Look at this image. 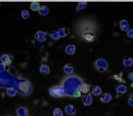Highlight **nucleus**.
I'll list each match as a JSON object with an SVG mask.
<instances>
[{"mask_svg": "<svg viewBox=\"0 0 133 116\" xmlns=\"http://www.w3.org/2000/svg\"><path fill=\"white\" fill-rule=\"evenodd\" d=\"M64 112L68 116H72L76 114V109L72 104H67L64 108Z\"/></svg>", "mask_w": 133, "mask_h": 116, "instance_id": "8", "label": "nucleus"}, {"mask_svg": "<svg viewBox=\"0 0 133 116\" xmlns=\"http://www.w3.org/2000/svg\"><path fill=\"white\" fill-rule=\"evenodd\" d=\"M50 96L54 97V98H60L66 95L65 89L63 86H53L49 89Z\"/></svg>", "mask_w": 133, "mask_h": 116, "instance_id": "2", "label": "nucleus"}, {"mask_svg": "<svg viewBox=\"0 0 133 116\" xmlns=\"http://www.w3.org/2000/svg\"><path fill=\"white\" fill-rule=\"evenodd\" d=\"M88 3L87 2H79L77 4V7H76V11H82L87 7Z\"/></svg>", "mask_w": 133, "mask_h": 116, "instance_id": "22", "label": "nucleus"}, {"mask_svg": "<svg viewBox=\"0 0 133 116\" xmlns=\"http://www.w3.org/2000/svg\"><path fill=\"white\" fill-rule=\"evenodd\" d=\"M57 33L59 34L60 38H61V37H65V36H67V35H68L69 30L67 28H65V27H61V28L58 29Z\"/></svg>", "mask_w": 133, "mask_h": 116, "instance_id": "21", "label": "nucleus"}, {"mask_svg": "<svg viewBox=\"0 0 133 116\" xmlns=\"http://www.w3.org/2000/svg\"><path fill=\"white\" fill-rule=\"evenodd\" d=\"M130 86H131V87L133 88V82H132V83H131V85H130Z\"/></svg>", "mask_w": 133, "mask_h": 116, "instance_id": "32", "label": "nucleus"}, {"mask_svg": "<svg viewBox=\"0 0 133 116\" xmlns=\"http://www.w3.org/2000/svg\"><path fill=\"white\" fill-rule=\"evenodd\" d=\"M16 115L17 116H29L28 111L25 107L24 106H20L16 109Z\"/></svg>", "mask_w": 133, "mask_h": 116, "instance_id": "13", "label": "nucleus"}, {"mask_svg": "<svg viewBox=\"0 0 133 116\" xmlns=\"http://www.w3.org/2000/svg\"><path fill=\"white\" fill-rule=\"evenodd\" d=\"M6 94L10 97H14L16 95V90L14 87H8L6 89Z\"/></svg>", "mask_w": 133, "mask_h": 116, "instance_id": "23", "label": "nucleus"}, {"mask_svg": "<svg viewBox=\"0 0 133 116\" xmlns=\"http://www.w3.org/2000/svg\"><path fill=\"white\" fill-rule=\"evenodd\" d=\"M18 88H19L20 93L24 95H28L32 91V85L29 83V81H27V80L20 83L19 85H18Z\"/></svg>", "mask_w": 133, "mask_h": 116, "instance_id": "4", "label": "nucleus"}, {"mask_svg": "<svg viewBox=\"0 0 133 116\" xmlns=\"http://www.w3.org/2000/svg\"><path fill=\"white\" fill-rule=\"evenodd\" d=\"M79 92L81 94H88L90 93V90H91V87L88 83H82L81 85L79 86Z\"/></svg>", "mask_w": 133, "mask_h": 116, "instance_id": "7", "label": "nucleus"}, {"mask_svg": "<svg viewBox=\"0 0 133 116\" xmlns=\"http://www.w3.org/2000/svg\"><path fill=\"white\" fill-rule=\"evenodd\" d=\"M128 104L130 106V107H133V93L129 97V100H128Z\"/></svg>", "mask_w": 133, "mask_h": 116, "instance_id": "28", "label": "nucleus"}, {"mask_svg": "<svg viewBox=\"0 0 133 116\" xmlns=\"http://www.w3.org/2000/svg\"><path fill=\"white\" fill-rule=\"evenodd\" d=\"M21 16L23 19H28V18L30 17V13L29 11L26 10V9H24V10L21 11Z\"/></svg>", "mask_w": 133, "mask_h": 116, "instance_id": "25", "label": "nucleus"}, {"mask_svg": "<svg viewBox=\"0 0 133 116\" xmlns=\"http://www.w3.org/2000/svg\"><path fill=\"white\" fill-rule=\"evenodd\" d=\"M63 73L66 74H68V75H70V74H74V67L72 66L71 63H67V65H65L64 66H63Z\"/></svg>", "mask_w": 133, "mask_h": 116, "instance_id": "15", "label": "nucleus"}, {"mask_svg": "<svg viewBox=\"0 0 133 116\" xmlns=\"http://www.w3.org/2000/svg\"><path fill=\"white\" fill-rule=\"evenodd\" d=\"M102 94V89L100 86H94L93 89L91 90V95L94 96H100Z\"/></svg>", "mask_w": 133, "mask_h": 116, "instance_id": "20", "label": "nucleus"}, {"mask_svg": "<svg viewBox=\"0 0 133 116\" xmlns=\"http://www.w3.org/2000/svg\"><path fill=\"white\" fill-rule=\"evenodd\" d=\"M50 71H51L50 66L48 65H46V63H43L39 67V72L42 74H44V75H48L50 74Z\"/></svg>", "mask_w": 133, "mask_h": 116, "instance_id": "11", "label": "nucleus"}, {"mask_svg": "<svg viewBox=\"0 0 133 116\" xmlns=\"http://www.w3.org/2000/svg\"><path fill=\"white\" fill-rule=\"evenodd\" d=\"M30 8H31L32 11H38L39 8H40V3L39 2H32L30 4Z\"/></svg>", "mask_w": 133, "mask_h": 116, "instance_id": "24", "label": "nucleus"}, {"mask_svg": "<svg viewBox=\"0 0 133 116\" xmlns=\"http://www.w3.org/2000/svg\"><path fill=\"white\" fill-rule=\"evenodd\" d=\"M7 116H11V115H7Z\"/></svg>", "mask_w": 133, "mask_h": 116, "instance_id": "33", "label": "nucleus"}, {"mask_svg": "<svg viewBox=\"0 0 133 116\" xmlns=\"http://www.w3.org/2000/svg\"><path fill=\"white\" fill-rule=\"evenodd\" d=\"M82 80L79 77H70L66 78L63 85H62L65 89L66 95H70L72 97H80L81 93L79 92V86L82 83Z\"/></svg>", "mask_w": 133, "mask_h": 116, "instance_id": "1", "label": "nucleus"}, {"mask_svg": "<svg viewBox=\"0 0 133 116\" xmlns=\"http://www.w3.org/2000/svg\"><path fill=\"white\" fill-rule=\"evenodd\" d=\"M111 100H112V95L110 93H105L101 97V102L102 104H109Z\"/></svg>", "mask_w": 133, "mask_h": 116, "instance_id": "16", "label": "nucleus"}, {"mask_svg": "<svg viewBox=\"0 0 133 116\" xmlns=\"http://www.w3.org/2000/svg\"><path fill=\"white\" fill-rule=\"evenodd\" d=\"M50 37H51V39H52V40H54V41H57V40H59V39H60L59 34L57 33V31L53 32V33L50 34Z\"/></svg>", "mask_w": 133, "mask_h": 116, "instance_id": "27", "label": "nucleus"}, {"mask_svg": "<svg viewBox=\"0 0 133 116\" xmlns=\"http://www.w3.org/2000/svg\"><path fill=\"white\" fill-rule=\"evenodd\" d=\"M127 91H128V88L124 85H119L116 87V92L119 94H124V93H127Z\"/></svg>", "mask_w": 133, "mask_h": 116, "instance_id": "18", "label": "nucleus"}, {"mask_svg": "<svg viewBox=\"0 0 133 116\" xmlns=\"http://www.w3.org/2000/svg\"><path fill=\"white\" fill-rule=\"evenodd\" d=\"M0 63H2L3 65H5V66H9L12 63V60L9 55L7 54H4L0 56Z\"/></svg>", "mask_w": 133, "mask_h": 116, "instance_id": "6", "label": "nucleus"}, {"mask_svg": "<svg viewBox=\"0 0 133 116\" xmlns=\"http://www.w3.org/2000/svg\"><path fill=\"white\" fill-rule=\"evenodd\" d=\"M127 35H128V37H130V38H133V28L129 29L128 31H127Z\"/></svg>", "mask_w": 133, "mask_h": 116, "instance_id": "29", "label": "nucleus"}, {"mask_svg": "<svg viewBox=\"0 0 133 116\" xmlns=\"http://www.w3.org/2000/svg\"><path fill=\"white\" fill-rule=\"evenodd\" d=\"M119 28L121 29V31L127 32L130 29V23L125 19L121 20V22H119Z\"/></svg>", "mask_w": 133, "mask_h": 116, "instance_id": "14", "label": "nucleus"}, {"mask_svg": "<svg viewBox=\"0 0 133 116\" xmlns=\"http://www.w3.org/2000/svg\"><path fill=\"white\" fill-rule=\"evenodd\" d=\"M82 39H83L85 42H88V43L92 42L95 39L94 34L91 33V32H85V33L82 34Z\"/></svg>", "mask_w": 133, "mask_h": 116, "instance_id": "9", "label": "nucleus"}, {"mask_svg": "<svg viewBox=\"0 0 133 116\" xmlns=\"http://www.w3.org/2000/svg\"><path fill=\"white\" fill-rule=\"evenodd\" d=\"M128 77H129V80H130L131 82H133V72H131V73H130V74H129Z\"/></svg>", "mask_w": 133, "mask_h": 116, "instance_id": "31", "label": "nucleus"}, {"mask_svg": "<svg viewBox=\"0 0 133 116\" xmlns=\"http://www.w3.org/2000/svg\"><path fill=\"white\" fill-rule=\"evenodd\" d=\"M53 115L54 116H63V113L62 111V109L60 108H54V112H53Z\"/></svg>", "mask_w": 133, "mask_h": 116, "instance_id": "26", "label": "nucleus"}, {"mask_svg": "<svg viewBox=\"0 0 133 116\" xmlns=\"http://www.w3.org/2000/svg\"><path fill=\"white\" fill-rule=\"evenodd\" d=\"M109 63L104 58H99L95 61L94 63V67L98 72L100 73H104L108 69Z\"/></svg>", "mask_w": 133, "mask_h": 116, "instance_id": "3", "label": "nucleus"}, {"mask_svg": "<svg viewBox=\"0 0 133 116\" xmlns=\"http://www.w3.org/2000/svg\"><path fill=\"white\" fill-rule=\"evenodd\" d=\"M65 51V54L68 55H72L75 54V51H76V46H74V44H68V46L65 47L64 49Z\"/></svg>", "mask_w": 133, "mask_h": 116, "instance_id": "12", "label": "nucleus"}, {"mask_svg": "<svg viewBox=\"0 0 133 116\" xmlns=\"http://www.w3.org/2000/svg\"><path fill=\"white\" fill-rule=\"evenodd\" d=\"M46 32H44V31H37L35 35V38L36 39L38 42L40 43H44L46 41Z\"/></svg>", "mask_w": 133, "mask_h": 116, "instance_id": "5", "label": "nucleus"}, {"mask_svg": "<svg viewBox=\"0 0 133 116\" xmlns=\"http://www.w3.org/2000/svg\"><path fill=\"white\" fill-rule=\"evenodd\" d=\"M5 69H6V66H5V65H3L2 63H0V73L5 72Z\"/></svg>", "mask_w": 133, "mask_h": 116, "instance_id": "30", "label": "nucleus"}, {"mask_svg": "<svg viewBox=\"0 0 133 116\" xmlns=\"http://www.w3.org/2000/svg\"><path fill=\"white\" fill-rule=\"evenodd\" d=\"M122 65H124L125 67L129 68V67H131L133 65V59L131 57H126L123 59L122 61Z\"/></svg>", "mask_w": 133, "mask_h": 116, "instance_id": "19", "label": "nucleus"}, {"mask_svg": "<svg viewBox=\"0 0 133 116\" xmlns=\"http://www.w3.org/2000/svg\"><path fill=\"white\" fill-rule=\"evenodd\" d=\"M38 13L40 16H45L49 14V8H48L47 5H42V7H40V8H39V10H38Z\"/></svg>", "mask_w": 133, "mask_h": 116, "instance_id": "17", "label": "nucleus"}, {"mask_svg": "<svg viewBox=\"0 0 133 116\" xmlns=\"http://www.w3.org/2000/svg\"><path fill=\"white\" fill-rule=\"evenodd\" d=\"M93 102V98H92V95H91V93H88V94L85 95V97H84L83 99V102H82V104H83L84 106H86V107H88V106H91V104H92Z\"/></svg>", "mask_w": 133, "mask_h": 116, "instance_id": "10", "label": "nucleus"}]
</instances>
